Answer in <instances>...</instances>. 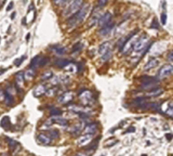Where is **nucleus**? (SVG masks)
I'll return each instance as SVG.
<instances>
[{
    "mask_svg": "<svg viewBox=\"0 0 173 156\" xmlns=\"http://www.w3.org/2000/svg\"><path fill=\"white\" fill-rule=\"evenodd\" d=\"M92 135H83V136L79 137L77 140V144L79 146H84L86 144H89L92 141Z\"/></svg>",
    "mask_w": 173,
    "mask_h": 156,
    "instance_id": "nucleus-15",
    "label": "nucleus"
},
{
    "mask_svg": "<svg viewBox=\"0 0 173 156\" xmlns=\"http://www.w3.org/2000/svg\"><path fill=\"white\" fill-rule=\"evenodd\" d=\"M40 60H41V57L40 55H36L35 58L32 60V62H30V64H29V68H36V67H38L39 66V62H40Z\"/></svg>",
    "mask_w": 173,
    "mask_h": 156,
    "instance_id": "nucleus-27",
    "label": "nucleus"
},
{
    "mask_svg": "<svg viewBox=\"0 0 173 156\" xmlns=\"http://www.w3.org/2000/svg\"><path fill=\"white\" fill-rule=\"evenodd\" d=\"M63 112L60 110V108H56V107H51L50 108V115L52 117H55V116H61Z\"/></svg>",
    "mask_w": 173,
    "mask_h": 156,
    "instance_id": "nucleus-31",
    "label": "nucleus"
},
{
    "mask_svg": "<svg viewBox=\"0 0 173 156\" xmlns=\"http://www.w3.org/2000/svg\"><path fill=\"white\" fill-rule=\"evenodd\" d=\"M47 90H48V88L45 86V85H38V86L35 87V89H34L33 93L35 97H41V95H43L47 92Z\"/></svg>",
    "mask_w": 173,
    "mask_h": 156,
    "instance_id": "nucleus-18",
    "label": "nucleus"
},
{
    "mask_svg": "<svg viewBox=\"0 0 173 156\" xmlns=\"http://www.w3.org/2000/svg\"><path fill=\"white\" fill-rule=\"evenodd\" d=\"M90 11V4L84 3L82 6V8L79 10L77 13H75L73 17H70L67 20V25L68 27H77L80 23H82L83 20L86 19L88 12Z\"/></svg>",
    "mask_w": 173,
    "mask_h": 156,
    "instance_id": "nucleus-1",
    "label": "nucleus"
},
{
    "mask_svg": "<svg viewBox=\"0 0 173 156\" xmlns=\"http://www.w3.org/2000/svg\"><path fill=\"white\" fill-rule=\"evenodd\" d=\"M114 27H115L114 22H111V23H108L107 25H105V26L100 28L99 35L100 36H108V35L111 33V30L114 29Z\"/></svg>",
    "mask_w": 173,
    "mask_h": 156,
    "instance_id": "nucleus-14",
    "label": "nucleus"
},
{
    "mask_svg": "<svg viewBox=\"0 0 173 156\" xmlns=\"http://www.w3.org/2000/svg\"><path fill=\"white\" fill-rule=\"evenodd\" d=\"M74 99V92L71 91H66L64 93H62L61 95H58V102L61 103V104H67L73 101Z\"/></svg>",
    "mask_w": 173,
    "mask_h": 156,
    "instance_id": "nucleus-9",
    "label": "nucleus"
},
{
    "mask_svg": "<svg viewBox=\"0 0 173 156\" xmlns=\"http://www.w3.org/2000/svg\"><path fill=\"white\" fill-rule=\"evenodd\" d=\"M5 139H7V141H8V143H9V148H11L13 152H16L19 150H21V144L19 143L17 141H15V140H13V139H10V138H5Z\"/></svg>",
    "mask_w": 173,
    "mask_h": 156,
    "instance_id": "nucleus-20",
    "label": "nucleus"
},
{
    "mask_svg": "<svg viewBox=\"0 0 173 156\" xmlns=\"http://www.w3.org/2000/svg\"><path fill=\"white\" fill-rule=\"evenodd\" d=\"M165 23H167V14L165 12H162L161 13V24L165 25Z\"/></svg>",
    "mask_w": 173,
    "mask_h": 156,
    "instance_id": "nucleus-42",
    "label": "nucleus"
},
{
    "mask_svg": "<svg viewBox=\"0 0 173 156\" xmlns=\"http://www.w3.org/2000/svg\"><path fill=\"white\" fill-rule=\"evenodd\" d=\"M140 84H141V88L144 89V90L150 91L154 90L156 88H159L158 85H159V79H156V78L152 77V76H141L140 77Z\"/></svg>",
    "mask_w": 173,
    "mask_h": 156,
    "instance_id": "nucleus-4",
    "label": "nucleus"
},
{
    "mask_svg": "<svg viewBox=\"0 0 173 156\" xmlns=\"http://www.w3.org/2000/svg\"><path fill=\"white\" fill-rule=\"evenodd\" d=\"M14 19H15V12H13L11 14V20H14Z\"/></svg>",
    "mask_w": 173,
    "mask_h": 156,
    "instance_id": "nucleus-50",
    "label": "nucleus"
},
{
    "mask_svg": "<svg viewBox=\"0 0 173 156\" xmlns=\"http://www.w3.org/2000/svg\"><path fill=\"white\" fill-rule=\"evenodd\" d=\"M53 77V73L51 70H45V73L41 75V80L45 81V80H51V78Z\"/></svg>",
    "mask_w": 173,
    "mask_h": 156,
    "instance_id": "nucleus-30",
    "label": "nucleus"
},
{
    "mask_svg": "<svg viewBox=\"0 0 173 156\" xmlns=\"http://www.w3.org/2000/svg\"><path fill=\"white\" fill-rule=\"evenodd\" d=\"M1 101H4V92L2 91V89L0 88V102Z\"/></svg>",
    "mask_w": 173,
    "mask_h": 156,
    "instance_id": "nucleus-47",
    "label": "nucleus"
},
{
    "mask_svg": "<svg viewBox=\"0 0 173 156\" xmlns=\"http://www.w3.org/2000/svg\"><path fill=\"white\" fill-rule=\"evenodd\" d=\"M4 102L7 103V105H12L13 104V97L11 95H9L7 92H4Z\"/></svg>",
    "mask_w": 173,
    "mask_h": 156,
    "instance_id": "nucleus-33",
    "label": "nucleus"
},
{
    "mask_svg": "<svg viewBox=\"0 0 173 156\" xmlns=\"http://www.w3.org/2000/svg\"><path fill=\"white\" fill-rule=\"evenodd\" d=\"M129 132H135V128L133 127V126H131V127L128 128L127 131H124V133H129Z\"/></svg>",
    "mask_w": 173,
    "mask_h": 156,
    "instance_id": "nucleus-46",
    "label": "nucleus"
},
{
    "mask_svg": "<svg viewBox=\"0 0 173 156\" xmlns=\"http://www.w3.org/2000/svg\"><path fill=\"white\" fill-rule=\"evenodd\" d=\"M162 92H163V90L161 88H156L154 90L147 91L146 92V97H158V95H162Z\"/></svg>",
    "mask_w": 173,
    "mask_h": 156,
    "instance_id": "nucleus-26",
    "label": "nucleus"
},
{
    "mask_svg": "<svg viewBox=\"0 0 173 156\" xmlns=\"http://www.w3.org/2000/svg\"><path fill=\"white\" fill-rule=\"evenodd\" d=\"M71 62L69 60H56V61L54 62V64L56 67H60V68H65L66 66L70 64Z\"/></svg>",
    "mask_w": 173,
    "mask_h": 156,
    "instance_id": "nucleus-25",
    "label": "nucleus"
},
{
    "mask_svg": "<svg viewBox=\"0 0 173 156\" xmlns=\"http://www.w3.org/2000/svg\"><path fill=\"white\" fill-rule=\"evenodd\" d=\"M5 70H0V74H2V73H3V72H5Z\"/></svg>",
    "mask_w": 173,
    "mask_h": 156,
    "instance_id": "nucleus-52",
    "label": "nucleus"
},
{
    "mask_svg": "<svg viewBox=\"0 0 173 156\" xmlns=\"http://www.w3.org/2000/svg\"><path fill=\"white\" fill-rule=\"evenodd\" d=\"M165 138H167V140H168V141H171V140H172V138H173V135H172V133H167V135H165Z\"/></svg>",
    "mask_w": 173,
    "mask_h": 156,
    "instance_id": "nucleus-48",
    "label": "nucleus"
},
{
    "mask_svg": "<svg viewBox=\"0 0 173 156\" xmlns=\"http://www.w3.org/2000/svg\"><path fill=\"white\" fill-rule=\"evenodd\" d=\"M79 100L81 101L82 105H91L93 103V95L90 90L82 89L79 92Z\"/></svg>",
    "mask_w": 173,
    "mask_h": 156,
    "instance_id": "nucleus-7",
    "label": "nucleus"
},
{
    "mask_svg": "<svg viewBox=\"0 0 173 156\" xmlns=\"http://www.w3.org/2000/svg\"><path fill=\"white\" fill-rule=\"evenodd\" d=\"M24 80H25V76L23 72H19V73L15 74V84L17 85L19 88L24 85Z\"/></svg>",
    "mask_w": 173,
    "mask_h": 156,
    "instance_id": "nucleus-22",
    "label": "nucleus"
},
{
    "mask_svg": "<svg viewBox=\"0 0 173 156\" xmlns=\"http://www.w3.org/2000/svg\"><path fill=\"white\" fill-rule=\"evenodd\" d=\"M51 49L53 50V52L58 55H63V54L66 53V48L62 47L61 45H54L51 46Z\"/></svg>",
    "mask_w": 173,
    "mask_h": 156,
    "instance_id": "nucleus-21",
    "label": "nucleus"
},
{
    "mask_svg": "<svg viewBox=\"0 0 173 156\" xmlns=\"http://www.w3.org/2000/svg\"><path fill=\"white\" fill-rule=\"evenodd\" d=\"M83 48V43H81V42H78V43H76V45L73 47V49H71V52L73 53H77V52H79V51H81Z\"/></svg>",
    "mask_w": 173,
    "mask_h": 156,
    "instance_id": "nucleus-34",
    "label": "nucleus"
},
{
    "mask_svg": "<svg viewBox=\"0 0 173 156\" xmlns=\"http://www.w3.org/2000/svg\"><path fill=\"white\" fill-rule=\"evenodd\" d=\"M25 59H26V57H22V58H20V59H16V60H15V62H14V65L15 66H20L22 64V62L24 61Z\"/></svg>",
    "mask_w": 173,
    "mask_h": 156,
    "instance_id": "nucleus-40",
    "label": "nucleus"
},
{
    "mask_svg": "<svg viewBox=\"0 0 173 156\" xmlns=\"http://www.w3.org/2000/svg\"><path fill=\"white\" fill-rule=\"evenodd\" d=\"M36 138H37V143L40 145H50L52 143V139L47 133H39Z\"/></svg>",
    "mask_w": 173,
    "mask_h": 156,
    "instance_id": "nucleus-11",
    "label": "nucleus"
},
{
    "mask_svg": "<svg viewBox=\"0 0 173 156\" xmlns=\"http://www.w3.org/2000/svg\"><path fill=\"white\" fill-rule=\"evenodd\" d=\"M0 125H1V127L3 128L4 130H10L11 129V121H10V118H9L8 116L2 117Z\"/></svg>",
    "mask_w": 173,
    "mask_h": 156,
    "instance_id": "nucleus-23",
    "label": "nucleus"
},
{
    "mask_svg": "<svg viewBox=\"0 0 173 156\" xmlns=\"http://www.w3.org/2000/svg\"><path fill=\"white\" fill-rule=\"evenodd\" d=\"M118 143V140L117 139H108L107 141H105L104 142V146L105 148H111V146H113V145H115V144Z\"/></svg>",
    "mask_w": 173,
    "mask_h": 156,
    "instance_id": "nucleus-32",
    "label": "nucleus"
},
{
    "mask_svg": "<svg viewBox=\"0 0 173 156\" xmlns=\"http://www.w3.org/2000/svg\"><path fill=\"white\" fill-rule=\"evenodd\" d=\"M149 38L147 35H142L140 38H137L134 48H133V52L135 54H140L141 57H143L147 51H148L149 47L152 46V42H148Z\"/></svg>",
    "mask_w": 173,
    "mask_h": 156,
    "instance_id": "nucleus-2",
    "label": "nucleus"
},
{
    "mask_svg": "<svg viewBox=\"0 0 173 156\" xmlns=\"http://www.w3.org/2000/svg\"><path fill=\"white\" fill-rule=\"evenodd\" d=\"M146 103H147V97H140V98H135L132 101V105L143 108Z\"/></svg>",
    "mask_w": 173,
    "mask_h": 156,
    "instance_id": "nucleus-19",
    "label": "nucleus"
},
{
    "mask_svg": "<svg viewBox=\"0 0 173 156\" xmlns=\"http://www.w3.org/2000/svg\"><path fill=\"white\" fill-rule=\"evenodd\" d=\"M13 7H14V2L11 1V2L8 4V7H7V11H11V10L13 9Z\"/></svg>",
    "mask_w": 173,
    "mask_h": 156,
    "instance_id": "nucleus-45",
    "label": "nucleus"
},
{
    "mask_svg": "<svg viewBox=\"0 0 173 156\" xmlns=\"http://www.w3.org/2000/svg\"><path fill=\"white\" fill-rule=\"evenodd\" d=\"M99 130V124L97 123H91V124H88L84 129H83V131H84V135H94Z\"/></svg>",
    "mask_w": 173,
    "mask_h": 156,
    "instance_id": "nucleus-12",
    "label": "nucleus"
},
{
    "mask_svg": "<svg viewBox=\"0 0 173 156\" xmlns=\"http://www.w3.org/2000/svg\"><path fill=\"white\" fill-rule=\"evenodd\" d=\"M165 115H168L169 117L173 118V102H170L168 104V108L165 111Z\"/></svg>",
    "mask_w": 173,
    "mask_h": 156,
    "instance_id": "nucleus-35",
    "label": "nucleus"
},
{
    "mask_svg": "<svg viewBox=\"0 0 173 156\" xmlns=\"http://www.w3.org/2000/svg\"><path fill=\"white\" fill-rule=\"evenodd\" d=\"M35 75H36V70H34V68H29L25 72V79H27V80H32L34 77H35Z\"/></svg>",
    "mask_w": 173,
    "mask_h": 156,
    "instance_id": "nucleus-28",
    "label": "nucleus"
},
{
    "mask_svg": "<svg viewBox=\"0 0 173 156\" xmlns=\"http://www.w3.org/2000/svg\"><path fill=\"white\" fill-rule=\"evenodd\" d=\"M64 70H65L66 72H68V73H74L75 70H77V67H76V65H74L73 63H70V64H68V65L66 66Z\"/></svg>",
    "mask_w": 173,
    "mask_h": 156,
    "instance_id": "nucleus-37",
    "label": "nucleus"
},
{
    "mask_svg": "<svg viewBox=\"0 0 173 156\" xmlns=\"http://www.w3.org/2000/svg\"><path fill=\"white\" fill-rule=\"evenodd\" d=\"M84 4V0H71L68 6L64 9L63 11V17H73L75 13H77L82 8V6Z\"/></svg>",
    "mask_w": 173,
    "mask_h": 156,
    "instance_id": "nucleus-3",
    "label": "nucleus"
},
{
    "mask_svg": "<svg viewBox=\"0 0 173 156\" xmlns=\"http://www.w3.org/2000/svg\"><path fill=\"white\" fill-rule=\"evenodd\" d=\"M71 0H53L54 4L56 6H64L66 3H69Z\"/></svg>",
    "mask_w": 173,
    "mask_h": 156,
    "instance_id": "nucleus-38",
    "label": "nucleus"
},
{
    "mask_svg": "<svg viewBox=\"0 0 173 156\" xmlns=\"http://www.w3.org/2000/svg\"><path fill=\"white\" fill-rule=\"evenodd\" d=\"M29 37H30V34H27V36H26V40L27 41L29 40Z\"/></svg>",
    "mask_w": 173,
    "mask_h": 156,
    "instance_id": "nucleus-51",
    "label": "nucleus"
},
{
    "mask_svg": "<svg viewBox=\"0 0 173 156\" xmlns=\"http://www.w3.org/2000/svg\"><path fill=\"white\" fill-rule=\"evenodd\" d=\"M51 120H52V123H53V124H58V125H61V126H67V125H68V121H67L66 119L62 118V117H60V116L52 117V118H51Z\"/></svg>",
    "mask_w": 173,
    "mask_h": 156,
    "instance_id": "nucleus-24",
    "label": "nucleus"
},
{
    "mask_svg": "<svg viewBox=\"0 0 173 156\" xmlns=\"http://www.w3.org/2000/svg\"><path fill=\"white\" fill-rule=\"evenodd\" d=\"M107 2H108V0H99L97 6H99V8H103L104 6H106Z\"/></svg>",
    "mask_w": 173,
    "mask_h": 156,
    "instance_id": "nucleus-43",
    "label": "nucleus"
},
{
    "mask_svg": "<svg viewBox=\"0 0 173 156\" xmlns=\"http://www.w3.org/2000/svg\"><path fill=\"white\" fill-rule=\"evenodd\" d=\"M47 135L53 140V139H58V137H60V132H58V130H56V129H50Z\"/></svg>",
    "mask_w": 173,
    "mask_h": 156,
    "instance_id": "nucleus-29",
    "label": "nucleus"
},
{
    "mask_svg": "<svg viewBox=\"0 0 173 156\" xmlns=\"http://www.w3.org/2000/svg\"><path fill=\"white\" fill-rule=\"evenodd\" d=\"M58 92V88L56 87H52V88H48V90H47V92H45V95H49V97H53V95H55V93Z\"/></svg>",
    "mask_w": 173,
    "mask_h": 156,
    "instance_id": "nucleus-36",
    "label": "nucleus"
},
{
    "mask_svg": "<svg viewBox=\"0 0 173 156\" xmlns=\"http://www.w3.org/2000/svg\"><path fill=\"white\" fill-rule=\"evenodd\" d=\"M137 29H134V30H132L131 33L129 34V38L128 40L126 41V43H124V46L122 47V49L120 50V52L122 54H129L130 52H131L132 50H133V48H134V45H135L136 40H137V38H136V34H137Z\"/></svg>",
    "mask_w": 173,
    "mask_h": 156,
    "instance_id": "nucleus-5",
    "label": "nucleus"
},
{
    "mask_svg": "<svg viewBox=\"0 0 173 156\" xmlns=\"http://www.w3.org/2000/svg\"><path fill=\"white\" fill-rule=\"evenodd\" d=\"M82 129H84V127H83V120H81L80 123L75 124L74 126L68 128V132L71 133L73 136H77V135H79L80 132L82 131Z\"/></svg>",
    "mask_w": 173,
    "mask_h": 156,
    "instance_id": "nucleus-13",
    "label": "nucleus"
},
{
    "mask_svg": "<svg viewBox=\"0 0 173 156\" xmlns=\"http://www.w3.org/2000/svg\"><path fill=\"white\" fill-rule=\"evenodd\" d=\"M48 62H49V58H41V60H40V62H39V66L41 67V66L45 65Z\"/></svg>",
    "mask_w": 173,
    "mask_h": 156,
    "instance_id": "nucleus-41",
    "label": "nucleus"
},
{
    "mask_svg": "<svg viewBox=\"0 0 173 156\" xmlns=\"http://www.w3.org/2000/svg\"><path fill=\"white\" fill-rule=\"evenodd\" d=\"M113 52V45L111 41H105L103 43H101V46L99 47V54L101 57L105 55L106 53Z\"/></svg>",
    "mask_w": 173,
    "mask_h": 156,
    "instance_id": "nucleus-10",
    "label": "nucleus"
},
{
    "mask_svg": "<svg viewBox=\"0 0 173 156\" xmlns=\"http://www.w3.org/2000/svg\"><path fill=\"white\" fill-rule=\"evenodd\" d=\"M152 28H154V29H159V24H158V21L156 20V19H152Z\"/></svg>",
    "mask_w": 173,
    "mask_h": 156,
    "instance_id": "nucleus-39",
    "label": "nucleus"
},
{
    "mask_svg": "<svg viewBox=\"0 0 173 156\" xmlns=\"http://www.w3.org/2000/svg\"><path fill=\"white\" fill-rule=\"evenodd\" d=\"M167 60L169 62H173V50L172 51H170L169 53H168V55H167Z\"/></svg>",
    "mask_w": 173,
    "mask_h": 156,
    "instance_id": "nucleus-44",
    "label": "nucleus"
},
{
    "mask_svg": "<svg viewBox=\"0 0 173 156\" xmlns=\"http://www.w3.org/2000/svg\"><path fill=\"white\" fill-rule=\"evenodd\" d=\"M111 12H106L103 14V17H101V20L99 21V26L100 28L101 27H103V26H105V25H107L108 23H111Z\"/></svg>",
    "mask_w": 173,
    "mask_h": 156,
    "instance_id": "nucleus-16",
    "label": "nucleus"
},
{
    "mask_svg": "<svg viewBox=\"0 0 173 156\" xmlns=\"http://www.w3.org/2000/svg\"><path fill=\"white\" fill-rule=\"evenodd\" d=\"M104 13L102 12V10L101 8H96L94 10V12L93 14L91 15L90 17V22H89V27H92V26H94L95 24H99V21L101 20V17H103Z\"/></svg>",
    "mask_w": 173,
    "mask_h": 156,
    "instance_id": "nucleus-8",
    "label": "nucleus"
},
{
    "mask_svg": "<svg viewBox=\"0 0 173 156\" xmlns=\"http://www.w3.org/2000/svg\"><path fill=\"white\" fill-rule=\"evenodd\" d=\"M142 156H147V155H146V154H143V155H142Z\"/></svg>",
    "mask_w": 173,
    "mask_h": 156,
    "instance_id": "nucleus-54",
    "label": "nucleus"
},
{
    "mask_svg": "<svg viewBox=\"0 0 173 156\" xmlns=\"http://www.w3.org/2000/svg\"><path fill=\"white\" fill-rule=\"evenodd\" d=\"M1 156H8V155H7V154H3V155H1Z\"/></svg>",
    "mask_w": 173,
    "mask_h": 156,
    "instance_id": "nucleus-53",
    "label": "nucleus"
},
{
    "mask_svg": "<svg viewBox=\"0 0 173 156\" xmlns=\"http://www.w3.org/2000/svg\"><path fill=\"white\" fill-rule=\"evenodd\" d=\"M159 65V60L157 58H150L147 61V63L144 66V70H150L152 68H155L156 66Z\"/></svg>",
    "mask_w": 173,
    "mask_h": 156,
    "instance_id": "nucleus-17",
    "label": "nucleus"
},
{
    "mask_svg": "<svg viewBox=\"0 0 173 156\" xmlns=\"http://www.w3.org/2000/svg\"><path fill=\"white\" fill-rule=\"evenodd\" d=\"M0 42H1V38H0Z\"/></svg>",
    "mask_w": 173,
    "mask_h": 156,
    "instance_id": "nucleus-55",
    "label": "nucleus"
},
{
    "mask_svg": "<svg viewBox=\"0 0 173 156\" xmlns=\"http://www.w3.org/2000/svg\"><path fill=\"white\" fill-rule=\"evenodd\" d=\"M171 75H173V65L168 63V64H165L160 67V70L157 73V78L160 80V79L170 77Z\"/></svg>",
    "mask_w": 173,
    "mask_h": 156,
    "instance_id": "nucleus-6",
    "label": "nucleus"
},
{
    "mask_svg": "<svg viewBox=\"0 0 173 156\" xmlns=\"http://www.w3.org/2000/svg\"><path fill=\"white\" fill-rule=\"evenodd\" d=\"M75 156H90L89 154H86V153H82V152H80V153H77Z\"/></svg>",
    "mask_w": 173,
    "mask_h": 156,
    "instance_id": "nucleus-49",
    "label": "nucleus"
}]
</instances>
